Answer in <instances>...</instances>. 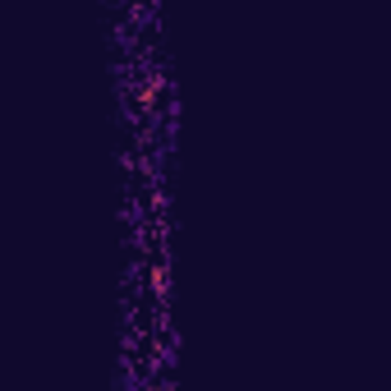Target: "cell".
I'll return each mask as SVG.
<instances>
[{"mask_svg":"<svg viewBox=\"0 0 391 391\" xmlns=\"http://www.w3.org/2000/svg\"><path fill=\"white\" fill-rule=\"evenodd\" d=\"M161 88H166V78H161V74H152V78L143 83V97H138V102H143V111H152V102L161 97Z\"/></svg>","mask_w":391,"mask_h":391,"instance_id":"7a4b0ae2","label":"cell"},{"mask_svg":"<svg viewBox=\"0 0 391 391\" xmlns=\"http://www.w3.org/2000/svg\"><path fill=\"white\" fill-rule=\"evenodd\" d=\"M147 281H152V295H156V300H170V272H166V262H156L152 272H147Z\"/></svg>","mask_w":391,"mask_h":391,"instance_id":"6da1fadb","label":"cell"},{"mask_svg":"<svg viewBox=\"0 0 391 391\" xmlns=\"http://www.w3.org/2000/svg\"><path fill=\"white\" fill-rule=\"evenodd\" d=\"M147 391H166V387H147Z\"/></svg>","mask_w":391,"mask_h":391,"instance_id":"3957f363","label":"cell"}]
</instances>
